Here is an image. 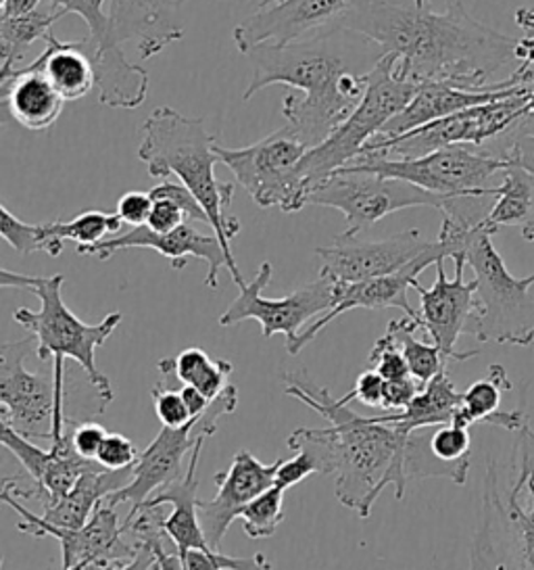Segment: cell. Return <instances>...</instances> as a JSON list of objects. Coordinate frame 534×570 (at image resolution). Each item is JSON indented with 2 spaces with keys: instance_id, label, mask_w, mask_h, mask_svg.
Wrapping results in <instances>:
<instances>
[{
  "instance_id": "60",
  "label": "cell",
  "mask_w": 534,
  "mask_h": 570,
  "mask_svg": "<svg viewBox=\"0 0 534 570\" xmlns=\"http://www.w3.org/2000/svg\"><path fill=\"white\" fill-rule=\"evenodd\" d=\"M86 570H105V567H99V564H90Z\"/></svg>"
},
{
  "instance_id": "2",
  "label": "cell",
  "mask_w": 534,
  "mask_h": 570,
  "mask_svg": "<svg viewBox=\"0 0 534 570\" xmlns=\"http://www.w3.org/2000/svg\"><path fill=\"white\" fill-rule=\"evenodd\" d=\"M386 52L367 36L333 23L290 45H264L250 51L245 101L267 86L300 90L284 97L283 116L307 149L319 147L349 118L366 95V76Z\"/></svg>"
},
{
  "instance_id": "23",
  "label": "cell",
  "mask_w": 534,
  "mask_h": 570,
  "mask_svg": "<svg viewBox=\"0 0 534 570\" xmlns=\"http://www.w3.org/2000/svg\"><path fill=\"white\" fill-rule=\"evenodd\" d=\"M180 0H111L109 16L119 42L138 40L140 59H150L184 38Z\"/></svg>"
},
{
  "instance_id": "24",
  "label": "cell",
  "mask_w": 534,
  "mask_h": 570,
  "mask_svg": "<svg viewBox=\"0 0 534 570\" xmlns=\"http://www.w3.org/2000/svg\"><path fill=\"white\" fill-rule=\"evenodd\" d=\"M534 86L517 85L503 90H484V92H474V90H464L457 86L443 85V82H433V85H422L417 90L414 101L409 102L399 116L390 119L384 126L383 132L376 136L378 140H393L399 136L407 135L416 128H422L436 119L447 118L457 111H466L469 107H478L486 102L501 101L507 99L517 92H533Z\"/></svg>"
},
{
  "instance_id": "61",
  "label": "cell",
  "mask_w": 534,
  "mask_h": 570,
  "mask_svg": "<svg viewBox=\"0 0 534 570\" xmlns=\"http://www.w3.org/2000/svg\"><path fill=\"white\" fill-rule=\"evenodd\" d=\"M88 564H80V567H73V569H61V570H86Z\"/></svg>"
},
{
  "instance_id": "6",
  "label": "cell",
  "mask_w": 534,
  "mask_h": 570,
  "mask_svg": "<svg viewBox=\"0 0 534 570\" xmlns=\"http://www.w3.org/2000/svg\"><path fill=\"white\" fill-rule=\"evenodd\" d=\"M63 274L28 276L16 274L11 269L0 272L2 288L30 291L40 299V312L19 307L13 314L17 324L23 326L36 338L38 360H73L76 364H80L88 383H92L99 391L100 397L111 403L116 400V393L109 379L97 366V350L116 333L121 314L111 312L100 320L99 324H86L63 302Z\"/></svg>"
},
{
  "instance_id": "40",
  "label": "cell",
  "mask_w": 534,
  "mask_h": 570,
  "mask_svg": "<svg viewBox=\"0 0 534 570\" xmlns=\"http://www.w3.org/2000/svg\"><path fill=\"white\" fill-rule=\"evenodd\" d=\"M497 145L495 151H488L510 166L526 169L534 176V116L526 114L500 138L493 140Z\"/></svg>"
},
{
  "instance_id": "12",
  "label": "cell",
  "mask_w": 534,
  "mask_h": 570,
  "mask_svg": "<svg viewBox=\"0 0 534 570\" xmlns=\"http://www.w3.org/2000/svg\"><path fill=\"white\" fill-rule=\"evenodd\" d=\"M449 199L438 197L416 185L378 174L340 168L309 195V205L338 209L347 219V233L359 235L376 222L409 207L445 209Z\"/></svg>"
},
{
  "instance_id": "10",
  "label": "cell",
  "mask_w": 534,
  "mask_h": 570,
  "mask_svg": "<svg viewBox=\"0 0 534 570\" xmlns=\"http://www.w3.org/2000/svg\"><path fill=\"white\" fill-rule=\"evenodd\" d=\"M507 166V161L484 151L483 147L453 145L424 157H386L380 153H364L347 168L405 180L438 197L453 199L484 195L486 180Z\"/></svg>"
},
{
  "instance_id": "41",
  "label": "cell",
  "mask_w": 534,
  "mask_h": 570,
  "mask_svg": "<svg viewBox=\"0 0 534 570\" xmlns=\"http://www.w3.org/2000/svg\"><path fill=\"white\" fill-rule=\"evenodd\" d=\"M428 450L441 462L469 470L472 466V439L469 429L459 424H443L428 429Z\"/></svg>"
},
{
  "instance_id": "55",
  "label": "cell",
  "mask_w": 534,
  "mask_h": 570,
  "mask_svg": "<svg viewBox=\"0 0 534 570\" xmlns=\"http://www.w3.org/2000/svg\"><path fill=\"white\" fill-rule=\"evenodd\" d=\"M155 553H157V569L186 570L182 556H180L178 548H176L174 543H169V546H157Z\"/></svg>"
},
{
  "instance_id": "46",
  "label": "cell",
  "mask_w": 534,
  "mask_h": 570,
  "mask_svg": "<svg viewBox=\"0 0 534 570\" xmlns=\"http://www.w3.org/2000/svg\"><path fill=\"white\" fill-rule=\"evenodd\" d=\"M312 474H319V464L312 453L299 450L295 452V458L283 460L280 469L276 472V487L288 491L290 487L299 485L300 481L309 479Z\"/></svg>"
},
{
  "instance_id": "22",
  "label": "cell",
  "mask_w": 534,
  "mask_h": 570,
  "mask_svg": "<svg viewBox=\"0 0 534 570\" xmlns=\"http://www.w3.org/2000/svg\"><path fill=\"white\" fill-rule=\"evenodd\" d=\"M345 7L347 0H284L238 23L234 42L243 55L264 45H290L336 23Z\"/></svg>"
},
{
  "instance_id": "37",
  "label": "cell",
  "mask_w": 534,
  "mask_h": 570,
  "mask_svg": "<svg viewBox=\"0 0 534 570\" xmlns=\"http://www.w3.org/2000/svg\"><path fill=\"white\" fill-rule=\"evenodd\" d=\"M50 228L57 238L61 240H73L78 247H92L100 240H105L107 235H121L123 219L119 214H107V212H82L76 218L69 222L55 219L50 222Z\"/></svg>"
},
{
  "instance_id": "39",
  "label": "cell",
  "mask_w": 534,
  "mask_h": 570,
  "mask_svg": "<svg viewBox=\"0 0 534 570\" xmlns=\"http://www.w3.org/2000/svg\"><path fill=\"white\" fill-rule=\"evenodd\" d=\"M243 529L250 539H267L278 531L284 520V489L271 487L240 512Z\"/></svg>"
},
{
  "instance_id": "43",
  "label": "cell",
  "mask_w": 534,
  "mask_h": 570,
  "mask_svg": "<svg viewBox=\"0 0 534 570\" xmlns=\"http://www.w3.org/2000/svg\"><path fill=\"white\" fill-rule=\"evenodd\" d=\"M369 366H372V370H376L384 381H397V379L412 376L409 366H407V360L403 357L399 345L395 343V338L388 335V333L380 336L376 341V345L372 347V352H369Z\"/></svg>"
},
{
  "instance_id": "33",
  "label": "cell",
  "mask_w": 534,
  "mask_h": 570,
  "mask_svg": "<svg viewBox=\"0 0 534 570\" xmlns=\"http://www.w3.org/2000/svg\"><path fill=\"white\" fill-rule=\"evenodd\" d=\"M66 13L52 2L47 9H36L21 18H0V73H9L21 68L19 61L30 51L36 40H47L52 35V26Z\"/></svg>"
},
{
  "instance_id": "45",
  "label": "cell",
  "mask_w": 534,
  "mask_h": 570,
  "mask_svg": "<svg viewBox=\"0 0 534 570\" xmlns=\"http://www.w3.org/2000/svg\"><path fill=\"white\" fill-rule=\"evenodd\" d=\"M138 458H140V453H138V448L134 445L132 439L109 433L105 443H102V448H100L99 455H97V462L102 469L126 470L136 466Z\"/></svg>"
},
{
  "instance_id": "4",
  "label": "cell",
  "mask_w": 534,
  "mask_h": 570,
  "mask_svg": "<svg viewBox=\"0 0 534 570\" xmlns=\"http://www.w3.org/2000/svg\"><path fill=\"white\" fill-rule=\"evenodd\" d=\"M526 422L512 458H488L481 527L472 541L469 570H534V385L520 393Z\"/></svg>"
},
{
  "instance_id": "26",
  "label": "cell",
  "mask_w": 534,
  "mask_h": 570,
  "mask_svg": "<svg viewBox=\"0 0 534 570\" xmlns=\"http://www.w3.org/2000/svg\"><path fill=\"white\" fill-rule=\"evenodd\" d=\"M207 441L209 439L199 441L195 452L190 453L188 469L184 472L182 479L157 491L145 502L147 505H174L171 514L164 522V529L182 558L192 550H211L199 520V462Z\"/></svg>"
},
{
  "instance_id": "42",
  "label": "cell",
  "mask_w": 534,
  "mask_h": 570,
  "mask_svg": "<svg viewBox=\"0 0 534 570\" xmlns=\"http://www.w3.org/2000/svg\"><path fill=\"white\" fill-rule=\"evenodd\" d=\"M186 570H274L266 553H253L250 558H230L216 550H192L182 558Z\"/></svg>"
},
{
  "instance_id": "32",
  "label": "cell",
  "mask_w": 534,
  "mask_h": 570,
  "mask_svg": "<svg viewBox=\"0 0 534 570\" xmlns=\"http://www.w3.org/2000/svg\"><path fill=\"white\" fill-rule=\"evenodd\" d=\"M157 366L164 376H171L184 386L197 389L207 400H216L230 385L228 379L234 370L228 360H211L209 353L199 347H188L176 357H164Z\"/></svg>"
},
{
  "instance_id": "28",
  "label": "cell",
  "mask_w": 534,
  "mask_h": 570,
  "mask_svg": "<svg viewBox=\"0 0 534 570\" xmlns=\"http://www.w3.org/2000/svg\"><path fill=\"white\" fill-rule=\"evenodd\" d=\"M80 47L95 68L102 105L113 109H138L147 101L149 73L128 61L121 45L111 49H90L86 40H80Z\"/></svg>"
},
{
  "instance_id": "38",
  "label": "cell",
  "mask_w": 534,
  "mask_h": 570,
  "mask_svg": "<svg viewBox=\"0 0 534 570\" xmlns=\"http://www.w3.org/2000/svg\"><path fill=\"white\" fill-rule=\"evenodd\" d=\"M63 13H76L86 21L88 36L83 38L90 49H111L121 45L113 28L111 16L105 13L107 0H50Z\"/></svg>"
},
{
  "instance_id": "47",
  "label": "cell",
  "mask_w": 534,
  "mask_h": 570,
  "mask_svg": "<svg viewBox=\"0 0 534 570\" xmlns=\"http://www.w3.org/2000/svg\"><path fill=\"white\" fill-rule=\"evenodd\" d=\"M150 197L152 199H169V202L178 203L184 212H186V216H188L190 222H202V224L209 226V218H207L205 209L200 207L197 197L184 185H176V183L164 180L161 185H157L150 190Z\"/></svg>"
},
{
  "instance_id": "14",
  "label": "cell",
  "mask_w": 534,
  "mask_h": 570,
  "mask_svg": "<svg viewBox=\"0 0 534 570\" xmlns=\"http://www.w3.org/2000/svg\"><path fill=\"white\" fill-rule=\"evenodd\" d=\"M274 268L264 262L255 278L240 286V295L219 316V326H236L245 320L261 324L264 338L286 336V345L293 343L312 320L322 318L334 307V285L328 278H317L309 285L299 286L283 299H266L264 291L271 283Z\"/></svg>"
},
{
  "instance_id": "59",
  "label": "cell",
  "mask_w": 534,
  "mask_h": 570,
  "mask_svg": "<svg viewBox=\"0 0 534 570\" xmlns=\"http://www.w3.org/2000/svg\"><path fill=\"white\" fill-rule=\"evenodd\" d=\"M414 2H416V7H419V9H426V2H428V0H414Z\"/></svg>"
},
{
  "instance_id": "19",
  "label": "cell",
  "mask_w": 534,
  "mask_h": 570,
  "mask_svg": "<svg viewBox=\"0 0 534 570\" xmlns=\"http://www.w3.org/2000/svg\"><path fill=\"white\" fill-rule=\"evenodd\" d=\"M441 259H449L447 247L436 238L431 245V249L419 255L416 262H412L409 266L390 274L383 278H374V281H364V283H333L334 285V307L324 314L322 318L314 320L309 326H305L300 331L299 336L286 345V352L290 355H297L303 352L314 338H316L328 324H333L334 320L343 314H347L350 309H384V307H397L403 309L407 318L416 320L419 326V316L417 309L412 307L407 291L414 288L419 278V274L431 266H436V262Z\"/></svg>"
},
{
  "instance_id": "25",
  "label": "cell",
  "mask_w": 534,
  "mask_h": 570,
  "mask_svg": "<svg viewBox=\"0 0 534 570\" xmlns=\"http://www.w3.org/2000/svg\"><path fill=\"white\" fill-rule=\"evenodd\" d=\"M0 101L11 118L32 132H47L63 114L66 101L36 63L0 73Z\"/></svg>"
},
{
  "instance_id": "1",
  "label": "cell",
  "mask_w": 534,
  "mask_h": 570,
  "mask_svg": "<svg viewBox=\"0 0 534 570\" xmlns=\"http://www.w3.org/2000/svg\"><path fill=\"white\" fill-rule=\"evenodd\" d=\"M338 23L397 55L399 73L416 85L443 82L474 92L517 86L512 78L491 85V78L517 61L520 40L476 21L462 0L445 13L419 9L414 0H347Z\"/></svg>"
},
{
  "instance_id": "54",
  "label": "cell",
  "mask_w": 534,
  "mask_h": 570,
  "mask_svg": "<svg viewBox=\"0 0 534 570\" xmlns=\"http://www.w3.org/2000/svg\"><path fill=\"white\" fill-rule=\"evenodd\" d=\"M42 0H0V18H21L40 9Z\"/></svg>"
},
{
  "instance_id": "7",
  "label": "cell",
  "mask_w": 534,
  "mask_h": 570,
  "mask_svg": "<svg viewBox=\"0 0 534 570\" xmlns=\"http://www.w3.org/2000/svg\"><path fill=\"white\" fill-rule=\"evenodd\" d=\"M397 61V55H384L376 68L367 73L366 95L355 111L334 130L328 140L309 149L300 159L299 174L309 186V195L334 171L353 164L364 153L367 142L380 135L384 126L414 101L419 85L399 73Z\"/></svg>"
},
{
  "instance_id": "63",
  "label": "cell",
  "mask_w": 534,
  "mask_h": 570,
  "mask_svg": "<svg viewBox=\"0 0 534 570\" xmlns=\"http://www.w3.org/2000/svg\"><path fill=\"white\" fill-rule=\"evenodd\" d=\"M180 2H186V0H180Z\"/></svg>"
},
{
  "instance_id": "58",
  "label": "cell",
  "mask_w": 534,
  "mask_h": 570,
  "mask_svg": "<svg viewBox=\"0 0 534 570\" xmlns=\"http://www.w3.org/2000/svg\"><path fill=\"white\" fill-rule=\"evenodd\" d=\"M528 111L534 116V88L533 92H531V97H528Z\"/></svg>"
},
{
  "instance_id": "13",
  "label": "cell",
  "mask_w": 534,
  "mask_h": 570,
  "mask_svg": "<svg viewBox=\"0 0 534 570\" xmlns=\"http://www.w3.org/2000/svg\"><path fill=\"white\" fill-rule=\"evenodd\" d=\"M528 97L531 90L517 92L501 101L469 107L466 111L436 119L393 140L372 138L364 153H380L386 157H424L453 145L484 147L488 140L505 135L517 119L531 114Z\"/></svg>"
},
{
  "instance_id": "16",
  "label": "cell",
  "mask_w": 534,
  "mask_h": 570,
  "mask_svg": "<svg viewBox=\"0 0 534 570\" xmlns=\"http://www.w3.org/2000/svg\"><path fill=\"white\" fill-rule=\"evenodd\" d=\"M32 335L0 347V424H9L19 435L52 441L57 416L55 372L38 374L26 368L32 352Z\"/></svg>"
},
{
  "instance_id": "29",
  "label": "cell",
  "mask_w": 534,
  "mask_h": 570,
  "mask_svg": "<svg viewBox=\"0 0 534 570\" xmlns=\"http://www.w3.org/2000/svg\"><path fill=\"white\" fill-rule=\"evenodd\" d=\"M44 42V51L33 59V63L63 101H80L97 86L95 68L88 55L82 51L80 40L63 42L50 35Z\"/></svg>"
},
{
  "instance_id": "53",
  "label": "cell",
  "mask_w": 534,
  "mask_h": 570,
  "mask_svg": "<svg viewBox=\"0 0 534 570\" xmlns=\"http://www.w3.org/2000/svg\"><path fill=\"white\" fill-rule=\"evenodd\" d=\"M155 567H157V553H155V548L140 546L130 562L109 564V567H105V570H152Z\"/></svg>"
},
{
  "instance_id": "48",
  "label": "cell",
  "mask_w": 534,
  "mask_h": 570,
  "mask_svg": "<svg viewBox=\"0 0 534 570\" xmlns=\"http://www.w3.org/2000/svg\"><path fill=\"white\" fill-rule=\"evenodd\" d=\"M384 383L386 381L376 370H366L359 374L355 389L340 400L345 403L359 402L369 407H383Z\"/></svg>"
},
{
  "instance_id": "9",
  "label": "cell",
  "mask_w": 534,
  "mask_h": 570,
  "mask_svg": "<svg viewBox=\"0 0 534 570\" xmlns=\"http://www.w3.org/2000/svg\"><path fill=\"white\" fill-rule=\"evenodd\" d=\"M307 151L288 126L243 149L216 142L217 159L233 171L234 183L243 186L259 207H278L284 214H297L309 205V186L299 174L300 159Z\"/></svg>"
},
{
  "instance_id": "51",
  "label": "cell",
  "mask_w": 534,
  "mask_h": 570,
  "mask_svg": "<svg viewBox=\"0 0 534 570\" xmlns=\"http://www.w3.org/2000/svg\"><path fill=\"white\" fill-rule=\"evenodd\" d=\"M419 391H422V385L417 383L414 376L386 381L384 383L383 410H386V412H403L409 403L414 402V397Z\"/></svg>"
},
{
  "instance_id": "50",
  "label": "cell",
  "mask_w": 534,
  "mask_h": 570,
  "mask_svg": "<svg viewBox=\"0 0 534 570\" xmlns=\"http://www.w3.org/2000/svg\"><path fill=\"white\" fill-rule=\"evenodd\" d=\"M186 222H190V219L178 203L169 202V199H152V209H150L147 226L155 233H171Z\"/></svg>"
},
{
  "instance_id": "36",
  "label": "cell",
  "mask_w": 534,
  "mask_h": 570,
  "mask_svg": "<svg viewBox=\"0 0 534 570\" xmlns=\"http://www.w3.org/2000/svg\"><path fill=\"white\" fill-rule=\"evenodd\" d=\"M0 235L21 255L42 252L59 257L66 245V240L55 236L50 224H26L7 205H0Z\"/></svg>"
},
{
  "instance_id": "31",
  "label": "cell",
  "mask_w": 534,
  "mask_h": 570,
  "mask_svg": "<svg viewBox=\"0 0 534 570\" xmlns=\"http://www.w3.org/2000/svg\"><path fill=\"white\" fill-rule=\"evenodd\" d=\"M462 403L464 391H457V386L451 381L449 372L443 370L428 385L422 386L414 402L403 412H388L376 419L386 424H397L400 431L412 435L417 429L453 424Z\"/></svg>"
},
{
  "instance_id": "15",
  "label": "cell",
  "mask_w": 534,
  "mask_h": 570,
  "mask_svg": "<svg viewBox=\"0 0 534 570\" xmlns=\"http://www.w3.org/2000/svg\"><path fill=\"white\" fill-rule=\"evenodd\" d=\"M0 500L9 508L16 510L19 522L17 531L26 535L42 539V537H55L61 546V569H73L80 564H119L130 562L138 548L130 539L123 535V529L117 520L116 505L102 502L95 510L92 519L83 524L82 529H66L50 524L42 517H36L28 508L17 502L16 495L9 491H0Z\"/></svg>"
},
{
  "instance_id": "5",
  "label": "cell",
  "mask_w": 534,
  "mask_h": 570,
  "mask_svg": "<svg viewBox=\"0 0 534 570\" xmlns=\"http://www.w3.org/2000/svg\"><path fill=\"white\" fill-rule=\"evenodd\" d=\"M216 138L207 135L205 121L186 118L171 107H157L142 124V142L138 147V159L149 166V176L167 180L178 176L205 209L209 226L216 233L234 285H247L243 272L236 266L233 238L240 233V222L228 214L234 202V183L221 185L217 180Z\"/></svg>"
},
{
  "instance_id": "52",
  "label": "cell",
  "mask_w": 534,
  "mask_h": 570,
  "mask_svg": "<svg viewBox=\"0 0 534 570\" xmlns=\"http://www.w3.org/2000/svg\"><path fill=\"white\" fill-rule=\"evenodd\" d=\"M107 435L109 433L97 422H80V424H76L71 439H73L76 452L83 455V458H88V460L97 462V455H99L100 448H102Z\"/></svg>"
},
{
  "instance_id": "21",
  "label": "cell",
  "mask_w": 534,
  "mask_h": 570,
  "mask_svg": "<svg viewBox=\"0 0 534 570\" xmlns=\"http://www.w3.org/2000/svg\"><path fill=\"white\" fill-rule=\"evenodd\" d=\"M126 249H152L171 262V268L184 269L188 257H197L207 264L205 285L219 286V269H228V259L216 235H200L188 222L171 233H155L147 224L132 226L121 235L100 240L92 247H78L80 255H95L100 262L111 259L117 252Z\"/></svg>"
},
{
  "instance_id": "30",
  "label": "cell",
  "mask_w": 534,
  "mask_h": 570,
  "mask_svg": "<svg viewBox=\"0 0 534 570\" xmlns=\"http://www.w3.org/2000/svg\"><path fill=\"white\" fill-rule=\"evenodd\" d=\"M501 174V185L488 188L495 203L483 226L491 235L505 226H520L524 240L534 243V176L517 166H507Z\"/></svg>"
},
{
  "instance_id": "11",
  "label": "cell",
  "mask_w": 534,
  "mask_h": 570,
  "mask_svg": "<svg viewBox=\"0 0 534 570\" xmlns=\"http://www.w3.org/2000/svg\"><path fill=\"white\" fill-rule=\"evenodd\" d=\"M238 407V386L228 385L216 400H211L209 407L184 424L180 429L164 426L149 448L140 453L134 479L130 485L123 487L109 495L105 502L111 505L130 503L138 508L152 498L157 491L176 483L184 476V458L195 452L202 439H211L217 433V422L228 414H234Z\"/></svg>"
},
{
  "instance_id": "27",
  "label": "cell",
  "mask_w": 534,
  "mask_h": 570,
  "mask_svg": "<svg viewBox=\"0 0 534 570\" xmlns=\"http://www.w3.org/2000/svg\"><path fill=\"white\" fill-rule=\"evenodd\" d=\"M132 479L134 466L126 470H107L97 464L95 469L83 474L69 493L42 502V519L57 527L82 529L83 524L92 519L100 503L119 489L130 485Z\"/></svg>"
},
{
  "instance_id": "62",
  "label": "cell",
  "mask_w": 534,
  "mask_h": 570,
  "mask_svg": "<svg viewBox=\"0 0 534 570\" xmlns=\"http://www.w3.org/2000/svg\"><path fill=\"white\" fill-rule=\"evenodd\" d=\"M451 2H455V0H447V4H451Z\"/></svg>"
},
{
  "instance_id": "35",
  "label": "cell",
  "mask_w": 534,
  "mask_h": 570,
  "mask_svg": "<svg viewBox=\"0 0 534 570\" xmlns=\"http://www.w3.org/2000/svg\"><path fill=\"white\" fill-rule=\"evenodd\" d=\"M416 331H419L416 320L407 318V316L400 320H390L388 328H386V333L395 338L403 357L407 360L412 376L419 385L424 386L428 385L436 374L447 370L449 360L434 343L417 341Z\"/></svg>"
},
{
  "instance_id": "57",
  "label": "cell",
  "mask_w": 534,
  "mask_h": 570,
  "mask_svg": "<svg viewBox=\"0 0 534 570\" xmlns=\"http://www.w3.org/2000/svg\"><path fill=\"white\" fill-rule=\"evenodd\" d=\"M280 2H284V0H257V11L276 7V4H280Z\"/></svg>"
},
{
  "instance_id": "18",
  "label": "cell",
  "mask_w": 534,
  "mask_h": 570,
  "mask_svg": "<svg viewBox=\"0 0 534 570\" xmlns=\"http://www.w3.org/2000/svg\"><path fill=\"white\" fill-rule=\"evenodd\" d=\"M431 245L433 240H426L417 228L383 240H362L359 235L343 233L334 238L333 245L317 247L316 255L322 259L319 276L347 285L383 278L416 262Z\"/></svg>"
},
{
  "instance_id": "20",
  "label": "cell",
  "mask_w": 534,
  "mask_h": 570,
  "mask_svg": "<svg viewBox=\"0 0 534 570\" xmlns=\"http://www.w3.org/2000/svg\"><path fill=\"white\" fill-rule=\"evenodd\" d=\"M284 458L271 464L259 462L250 452L234 455L230 469L221 470L214 476L217 491L214 500H199V520L202 533L211 550L221 552V541L228 533L234 520L240 519V512L264 491L276 485V472Z\"/></svg>"
},
{
  "instance_id": "49",
  "label": "cell",
  "mask_w": 534,
  "mask_h": 570,
  "mask_svg": "<svg viewBox=\"0 0 534 570\" xmlns=\"http://www.w3.org/2000/svg\"><path fill=\"white\" fill-rule=\"evenodd\" d=\"M150 209H152V197L150 193L142 190H130L117 203V214L123 219V224L132 226H145L149 222Z\"/></svg>"
},
{
  "instance_id": "56",
  "label": "cell",
  "mask_w": 534,
  "mask_h": 570,
  "mask_svg": "<svg viewBox=\"0 0 534 570\" xmlns=\"http://www.w3.org/2000/svg\"><path fill=\"white\" fill-rule=\"evenodd\" d=\"M516 23L520 30H524V38L534 40V11L528 9H517L516 11Z\"/></svg>"
},
{
  "instance_id": "8",
  "label": "cell",
  "mask_w": 534,
  "mask_h": 570,
  "mask_svg": "<svg viewBox=\"0 0 534 570\" xmlns=\"http://www.w3.org/2000/svg\"><path fill=\"white\" fill-rule=\"evenodd\" d=\"M467 266L476 281V322L474 333L481 343L528 347L534 343V272L516 278L493 245V235L474 226L464 247Z\"/></svg>"
},
{
  "instance_id": "17",
  "label": "cell",
  "mask_w": 534,
  "mask_h": 570,
  "mask_svg": "<svg viewBox=\"0 0 534 570\" xmlns=\"http://www.w3.org/2000/svg\"><path fill=\"white\" fill-rule=\"evenodd\" d=\"M455 276L447 278L445 274V259L436 262V281L431 288L416 283L414 288L419 295V331L431 336L434 345L445 353L449 362H466L469 357H476L478 350L457 352L459 336L474 333L476 322V281L466 283L464 269L467 262L464 255L453 257Z\"/></svg>"
},
{
  "instance_id": "34",
  "label": "cell",
  "mask_w": 534,
  "mask_h": 570,
  "mask_svg": "<svg viewBox=\"0 0 534 570\" xmlns=\"http://www.w3.org/2000/svg\"><path fill=\"white\" fill-rule=\"evenodd\" d=\"M507 391H512V381L505 368L501 364L488 366L483 379L472 383L464 391V403L453 424H459L466 429L472 424H491L495 414L501 412V400Z\"/></svg>"
},
{
  "instance_id": "44",
  "label": "cell",
  "mask_w": 534,
  "mask_h": 570,
  "mask_svg": "<svg viewBox=\"0 0 534 570\" xmlns=\"http://www.w3.org/2000/svg\"><path fill=\"white\" fill-rule=\"evenodd\" d=\"M150 397L155 403L157 419L161 420L164 426L180 429L195 419L184 402L182 391L180 389H169V386L155 385L150 389Z\"/></svg>"
},
{
  "instance_id": "3",
  "label": "cell",
  "mask_w": 534,
  "mask_h": 570,
  "mask_svg": "<svg viewBox=\"0 0 534 570\" xmlns=\"http://www.w3.org/2000/svg\"><path fill=\"white\" fill-rule=\"evenodd\" d=\"M283 383L284 395L309 405L330 422L324 429H297L288 436V448H309L317 453L322 474L336 476L334 493L338 502L366 520L384 487H395L397 502L405 498L409 433L376 416L355 414L349 403L336 400L326 386L317 385L307 370H286Z\"/></svg>"
}]
</instances>
